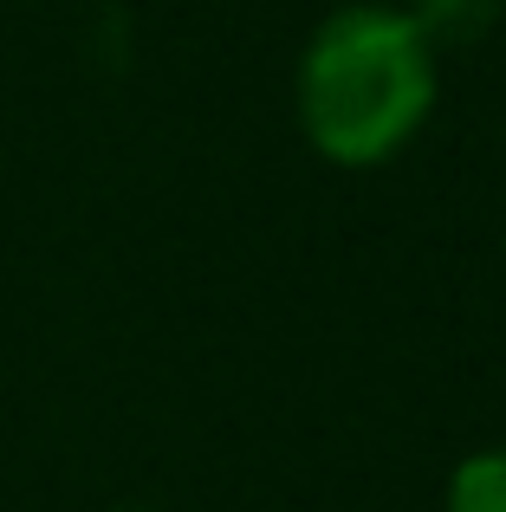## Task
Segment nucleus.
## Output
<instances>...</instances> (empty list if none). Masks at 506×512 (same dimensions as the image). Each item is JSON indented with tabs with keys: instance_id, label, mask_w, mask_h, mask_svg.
Wrapping results in <instances>:
<instances>
[{
	"instance_id": "1",
	"label": "nucleus",
	"mask_w": 506,
	"mask_h": 512,
	"mask_svg": "<svg viewBox=\"0 0 506 512\" xmlns=\"http://www.w3.org/2000/svg\"><path fill=\"white\" fill-rule=\"evenodd\" d=\"M435 59L442 52L422 39L409 7L357 0L325 13L292 78L305 143L338 169H377L403 156L435 111Z\"/></svg>"
},
{
	"instance_id": "2",
	"label": "nucleus",
	"mask_w": 506,
	"mask_h": 512,
	"mask_svg": "<svg viewBox=\"0 0 506 512\" xmlns=\"http://www.w3.org/2000/svg\"><path fill=\"white\" fill-rule=\"evenodd\" d=\"M409 20L422 26V39H429L435 52L442 46H474V39L500 20V0H416Z\"/></svg>"
},
{
	"instance_id": "3",
	"label": "nucleus",
	"mask_w": 506,
	"mask_h": 512,
	"mask_svg": "<svg viewBox=\"0 0 506 512\" xmlns=\"http://www.w3.org/2000/svg\"><path fill=\"white\" fill-rule=\"evenodd\" d=\"M442 512H506V448H474L448 474Z\"/></svg>"
}]
</instances>
